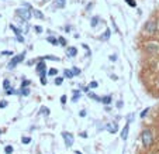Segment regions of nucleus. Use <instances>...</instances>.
<instances>
[{
	"label": "nucleus",
	"mask_w": 159,
	"mask_h": 154,
	"mask_svg": "<svg viewBox=\"0 0 159 154\" xmlns=\"http://www.w3.org/2000/svg\"><path fill=\"white\" fill-rule=\"evenodd\" d=\"M101 103H104V105H107V106H109V105L111 103V96H110V95H107V96H103L101 98Z\"/></svg>",
	"instance_id": "2eb2a0df"
},
{
	"label": "nucleus",
	"mask_w": 159,
	"mask_h": 154,
	"mask_svg": "<svg viewBox=\"0 0 159 154\" xmlns=\"http://www.w3.org/2000/svg\"><path fill=\"white\" fill-rule=\"evenodd\" d=\"M21 95L23 96H28L30 95V89L28 88H21Z\"/></svg>",
	"instance_id": "412c9836"
},
{
	"label": "nucleus",
	"mask_w": 159,
	"mask_h": 154,
	"mask_svg": "<svg viewBox=\"0 0 159 154\" xmlns=\"http://www.w3.org/2000/svg\"><path fill=\"white\" fill-rule=\"evenodd\" d=\"M34 27H35V31H37L38 34L42 33V27H41V26H34Z\"/></svg>",
	"instance_id": "72a5a7b5"
},
{
	"label": "nucleus",
	"mask_w": 159,
	"mask_h": 154,
	"mask_svg": "<svg viewBox=\"0 0 159 154\" xmlns=\"http://www.w3.org/2000/svg\"><path fill=\"white\" fill-rule=\"evenodd\" d=\"M148 112H149V107H146V109H144V110L141 112V117H142V119H144V117H145L146 114H148Z\"/></svg>",
	"instance_id": "cd10ccee"
},
{
	"label": "nucleus",
	"mask_w": 159,
	"mask_h": 154,
	"mask_svg": "<svg viewBox=\"0 0 159 154\" xmlns=\"http://www.w3.org/2000/svg\"><path fill=\"white\" fill-rule=\"evenodd\" d=\"M62 81H63V78H61V77H58V78H55V85H62Z\"/></svg>",
	"instance_id": "a878e982"
},
{
	"label": "nucleus",
	"mask_w": 159,
	"mask_h": 154,
	"mask_svg": "<svg viewBox=\"0 0 159 154\" xmlns=\"http://www.w3.org/2000/svg\"><path fill=\"white\" fill-rule=\"evenodd\" d=\"M31 11H33V16L35 17V19H40V20H42V19H44V14L41 13L40 10H37V9H33Z\"/></svg>",
	"instance_id": "f8f14e48"
},
{
	"label": "nucleus",
	"mask_w": 159,
	"mask_h": 154,
	"mask_svg": "<svg viewBox=\"0 0 159 154\" xmlns=\"http://www.w3.org/2000/svg\"><path fill=\"white\" fill-rule=\"evenodd\" d=\"M21 141H23V143H24V144H30L31 139H30V137H23V140H21Z\"/></svg>",
	"instance_id": "2f4dec72"
},
{
	"label": "nucleus",
	"mask_w": 159,
	"mask_h": 154,
	"mask_svg": "<svg viewBox=\"0 0 159 154\" xmlns=\"http://www.w3.org/2000/svg\"><path fill=\"white\" fill-rule=\"evenodd\" d=\"M10 28L14 31V33H16V35H18V34H21V31H23V28H17V27L14 26V24H10Z\"/></svg>",
	"instance_id": "6ab92c4d"
},
{
	"label": "nucleus",
	"mask_w": 159,
	"mask_h": 154,
	"mask_svg": "<svg viewBox=\"0 0 159 154\" xmlns=\"http://www.w3.org/2000/svg\"><path fill=\"white\" fill-rule=\"evenodd\" d=\"M78 54V50H76V47H68V50H66V55L68 57H75Z\"/></svg>",
	"instance_id": "1a4fd4ad"
},
{
	"label": "nucleus",
	"mask_w": 159,
	"mask_h": 154,
	"mask_svg": "<svg viewBox=\"0 0 159 154\" xmlns=\"http://www.w3.org/2000/svg\"><path fill=\"white\" fill-rule=\"evenodd\" d=\"M97 85H99V84H97L96 81H92V82L89 84V86H90V88H97Z\"/></svg>",
	"instance_id": "473e14b6"
},
{
	"label": "nucleus",
	"mask_w": 159,
	"mask_h": 154,
	"mask_svg": "<svg viewBox=\"0 0 159 154\" xmlns=\"http://www.w3.org/2000/svg\"><path fill=\"white\" fill-rule=\"evenodd\" d=\"M63 77L68 78V79H70V78H73L75 75H73L72 69H65V71H63Z\"/></svg>",
	"instance_id": "dca6fc26"
},
{
	"label": "nucleus",
	"mask_w": 159,
	"mask_h": 154,
	"mask_svg": "<svg viewBox=\"0 0 159 154\" xmlns=\"http://www.w3.org/2000/svg\"><path fill=\"white\" fill-rule=\"evenodd\" d=\"M72 72H73V75H75V77H78V75L80 74V69H79V68H76V67H73L72 68Z\"/></svg>",
	"instance_id": "393cba45"
},
{
	"label": "nucleus",
	"mask_w": 159,
	"mask_h": 154,
	"mask_svg": "<svg viewBox=\"0 0 159 154\" xmlns=\"http://www.w3.org/2000/svg\"><path fill=\"white\" fill-rule=\"evenodd\" d=\"M41 113L42 114H50V109H46V107H41Z\"/></svg>",
	"instance_id": "c85d7f7f"
},
{
	"label": "nucleus",
	"mask_w": 159,
	"mask_h": 154,
	"mask_svg": "<svg viewBox=\"0 0 159 154\" xmlns=\"http://www.w3.org/2000/svg\"><path fill=\"white\" fill-rule=\"evenodd\" d=\"M41 84L46 85V77H41Z\"/></svg>",
	"instance_id": "4c0bfd02"
},
{
	"label": "nucleus",
	"mask_w": 159,
	"mask_h": 154,
	"mask_svg": "<svg viewBox=\"0 0 159 154\" xmlns=\"http://www.w3.org/2000/svg\"><path fill=\"white\" fill-rule=\"evenodd\" d=\"M30 84H31V82L28 79H24L23 82H21V88H28V86H30Z\"/></svg>",
	"instance_id": "5701e85b"
},
{
	"label": "nucleus",
	"mask_w": 159,
	"mask_h": 154,
	"mask_svg": "<svg viewBox=\"0 0 159 154\" xmlns=\"http://www.w3.org/2000/svg\"><path fill=\"white\" fill-rule=\"evenodd\" d=\"M80 96H82V92H80V90H73V98H72V101H73V102H76Z\"/></svg>",
	"instance_id": "f3484780"
},
{
	"label": "nucleus",
	"mask_w": 159,
	"mask_h": 154,
	"mask_svg": "<svg viewBox=\"0 0 159 154\" xmlns=\"http://www.w3.org/2000/svg\"><path fill=\"white\" fill-rule=\"evenodd\" d=\"M106 129H107V131H109V133H111V134H114V133H117V131H118V126H117V123H109L106 126Z\"/></svg>",
	"instance_id": "423d86ee"
},
{
	"label": "nucleus",
	"mask_w": 159,
	"mask_h": 154,
	"mask_svg": "<svg viewBox=\"0 0 159 154\" xmlns=\"http://www.w3.org/2000/svg\"><path fill=\"white\" fill-rule=\"evenodd\" d=\"M87 96L92 98V99H94V101H97V102H101V98H99L96 94H93V92H89V94H87Z\"/></svg>",
	"instance_id": "a211bd4d"
},
{
	"label": "nucleus",
	"mask_w": 159,
	"mask_h": 154,
	"mask_svg": "<svg viewBox=\"0 0 159 154\" xmlns=\"http://www.w3.org/2000/svg\"><path fill=\"white\" fill-rule=\"evenodd\" d=\"M109 38H110V30H106V33L103 34V35H100V40L106 41V40H109Z\"/></svg>",
	"instance_id": "aec40b11"
},
{
	"label": "nucleus",
	"mask_w": 159,
	"mask_h": 154,
	"mask_svg": "<svg viewBox=\"0 0 159 154\" xmlns=\"http://www.w3.org/2000/svg\"><path fill=\"white\" fill-rule=\"evenodd\" d=\"M0 133H2V130H0Z\"/></svg>",
	"instance_id": "09e8293b"
},
{
	"label": "nucleus",
	"mask_w": 159,
	"mask_h": 154,
	"mask_svg": "<svg viewBox=\"0 0 159 154\" xmlns=\"http://www.w3.org/2000/svg\"><path fill=\"white\" fill-rule=\"evenodd\" d=\"M65 102H66V96H65V95H63V96L61 98V103H65Z\"/></svg>",
	"instance_id": "ea45409f"
},
{
	"label": "nucleus",
	"mask_w": 159,
	"mask_h": 154,
	"mask_svg": "<svg viewBox=\"0 0 159 154\" xmlns=\"http://www.w3.org/2000/svg\"><path fill=\"white\" fill-rule=\"evenodd\" d=\"M121 106H123V101H118L117 102V107H121Z\"/></svg>",
	"instance_id": "37998d69"
},
{
	"label": "nucleus",
	"mask_w": 159,
	"mask_h": 154,
	"mask_svg": "<svg viewBox=\"0 0 159 154\" xmlns=\"http://www.w3.org/2000/svg\"><path fill=\"white\" fill-rule=\"evenodd\" d=\"M4 151H6V154H11L13 153V147H11V146H6Z\"/></svg>",
	"instance_id": "bb28decb"
},
{
	"label": "nucleus",
	"mask_w": 159,
	"mask_h": 154,
	"mask_svg": "<svg viewBox=\"0 0 159 154\" xmlns=\"http://www.w3.org/2000/svg\"><path fill=\"white\" fill-rule=\"evenodd\" d=\"M3 88H4V89H10V88H11V84H10V81H9V79H6V81H4V82H3Z\"/></svg>",
	"instance_id": "4be33fe9"
},
{
	"label": "nucleus",
	"mask_w": 159,
	"mask_h": 154,
	"mask_svg": "<svg viewBox=\"0 0 159 154\" xmlns=\"http://www.w3.org/2000/svg\"><path fill=\"white\" fill-rule=\"evenodd\" d=\"M116 60H117L116 55H110V61H116Z\"/></svg>",
	"instance_id": "79ce46f5"
},
{
	"label": "nucleus",
	"mask_w": 159,
	"mask_h": 154,
	"mask_svg": "<svg viewBox=\"0 0 159 154\" xmlns=\"http://www.w3.org/2000/svg\"><path fill=\"white\" fill-rule=\"evenodd\" d=\"M92 7H93V3H89V6H87V10H90Z\"/></svg>",
	"instance_id": "49530a36"
},
{
	"label": "nucleus",
	"mask_w": 159,
	"mask_h": 154,
	"mask_svg": "<svg viewBox=\"0 0 159 154\" xmlns=\"http://www.w3.org/2000/svg\"><path fill=\"white\" fill-rule=\"evenodd\" d=\"M128 130H129V123H127L125 127L121 130V139H123V140H127V137H128Z\"/></svg>",
	"instance_id": "9d476101"
},
{
	"label": "nucleus",
	"mask_w": 159,
	"mask_h": 154,
	"mask_svg": "<svg viewBox=\"0 0 159 154\" xmlns=\"http://www.w3.org/2000/svg\"><path fill=\"white\" fill-rule=\"evenodd\" d=\"M6 106H7V102H6V101H2V102H0V109H4Z\"/></svg>",
	"instance_id": "c9c22d12"
},
{
	"label": "nucleus",
	"mask_w": 159,
	"mask_h": 154,
	"mask_svg": "<svg viewBox=\"0 0 159 154\" xmlns=\"http://www.w3.org/2000/svg\"><path fill=\"white\" fill-rule=\"evenodd\" d=\"M146 50H148L149 52H158V51H159V44L148 43V44H146Z\"/></svg>",
	"instance_id": "0eeeda50"
},
{
	"label": "nucleus",
	"mask_w": 159,
	"mask_h": 154,
	"mask_svg": "<svg viewBox=\"0 0 159 154\" xmlns=\"http://www.w3.org/2000/svg\"><path fill=\"white\" fill-rule=\"evenodd\" d=\"M133 117H134V114H133V113H131V114H128V117H127V119H128V123H129V122H131V120H133Z\"/></svg>",
	"instance_id": "a19ab883"
},
{
	"label": "nucleus",
	"mask_w": 159,
	"mask_h": 154,
	"mask_svg": "<svg viewBox=\"0 0 159 154\" xmlns=\"http://www.w3.org/2000/svg\"><path fill=\"white\" fill-rule=\"evenodd\" d=\"M35 71L38 72V74H41L42 71H46V65H45V61H40L38 64H37L35 67Z\"/></svg>",
	"instance_id": "6e6552de"
},
{
	"label": "nucleus",
	"mask_w": 159,
	"mask_h": 154,
	"mask_svg": "<svg viewBox=\"0 0 159 154\" xmlns=\"http://www.w3.org/2000/svg\"><path fill=\"white\" fill-rule=\"evenodd\" d=\"M156 30H158V24H156L153 20L146 21V23H145V31L148 34H153Z\"/></svg>",
	"instance_id": "20e7f679"
},
{
	"label": "nucleus",
	"mask_w": 159,
	"mask_h": 154,
	"mask_svg": "<svg viewBox=\"0 0 159 154\" xmlns=\"http://www.w3.org/2000/svg\"><path fill=\"white\" fill-rule=\"evenodd\" d=\"M24 57H26V52H23V54H20V55H16V57H13V58H11V61L9 62V65H7V67L10 68V69H13V68L16 67L17 64H20L21 61L24 60Z\"/></svg>",
	"instance_id": "7ed1b4c3"
},
{
	"label": "nucleus",
	"mask_w": 159,
	"mask_h": 154,
	"mask_svg": "<svg viewBox=\"0 0 159 154\" xmlns=\"http://www.w3.org/2000/svg\"><path fill=\"white\" fill-rule=\"evenodd\" d=\"M127 4H128L129 7H137V2L135 0H125Z\"/></svg>",
	"instance_id": "b1692460"
},
{
	"label": "nucleus",
	"mask_w": 159,
	"mask_h": 154,
	"mask_svg": "<svg viewBox=\"0 0 159 154\" xmlns=\"http://www.w3.org/2000/svg\"><path fill=\"white\" fill-rule=\"evenodd\" d=\"M65 31H66V33H69V31H70V27L66 26V27H65Z\"/></svg>",
	"instance_id": "a18cd8bd"
},
{
	"label": "nucleus",
	"mask_w": 159,
	"mask_h": 154,
	"mask_svg": "<svg viewBox=\"0 0 159 154\" xmlns=\"http://www.w3.org/2000/svg\"><path fill=\"white\" fill-rule=\"evenodd\" d=\"M58 38H59V44H61V45H66V40H65V38H63V37H58Z\"/></svg>",
	"instance_id": "7c9ffc66"
},
{
	"label": "nucleus",
	"mask_w": 159,
	"mask_h": 154,
	"mask_svg": "<svg viewBox=\"0 0 159 154\" xmlns=\"http://www.w3.org/2000/svg\"><path fill=\"white\" fill-rule=\"evenodd\" d=\"M17 41H18V43H24V38H23V35H21V34H18V35H17Z\"/></svg>",
	"instance_id": "e433bc0d"
},
{
	"label": "nucleus",
	"mask_w": 159,
	"mask_h": 154,
	"mask_svg": "<svg viewBox=\"0 0 159 154\" xmlns=\"http://www.w3.org/2000/svg\"><path fill=\"white\" fill-rule=\"evenodd\" d=\"M48 74H50V75H52V77H55V75L58 74V71L55 69V68H52V69H50V72H48Z\"/></svg>",
	"instance_id": "c756f323"
},
{
	"label": "nucleus",
	"mask_w": 159,
	"mask_h": 154,
	"mask_svg": "<svg viewBox=\"0 0 159 154\" xmlns=\"http://www.w3.org/2000/svg\"><path fill=\"white\" fill-rule=\"evenodd\" d=\"M99 23H100V19H99V17H97V16H93L92 20H90V26H92L93 28H96Z\"/></svg>",
	"instance_id": "9b49d317"
},
{
	"label": "nucleus",
	"mask_w": 159,
	"mask_h": 154,
	"mask_svg": "<svg viewBox=\"0 0 159 154\" xmlns=\"http://www.w3.org/2000/svg\"><path fill=\"white\" fill-rule=\"evenodd\" d=\"M141 139H142V144H144V146H145V147H149V146L153 143L152 131L149 130V129H145V130L142 131V136H141Z\"/></svg>",
	"instance_id": "f257e3e1"
},
{
	"label": "nucleus",
	"mask_w": 159,
	"mask_h": 154,
	"mask_svg": "<svg viewBox=\"0 0 159 154\" xmlns=\"http://www.w3.org/2000/svg\"><path fill=\"white\" fill-rule=\"evenodd\" d=\"M48 43H51L52 45H59V38H55V37H48L46 38Z\"/></svg>",
	"instance_id": "4468645a"
},
{
	"label": "nucleus",
	"mask_w": 159,
	"mask_h": 154,
	"mask_svg": "<svg viewBox=\"0 0 159 154\" xmlns=\"http://www.w3.org/2000/svg\"><path fill=\"white\" fill-rule=\"evenodd\" d=\"M6 92H7V95H14V94H16V90H14L13 88H10V89H7Z\"/></svg>",
	"instance_id": "f704fd0d"
},
{
	"label": "nucleus",
	"mask_w": 159,
	"mask_h": 154,
	"mask_svg": "<svg viewBox=\"0 0 159 154\" xmlns=\"http://www.w3.org/2000/svg\"><path fill=\"white\" fill-rule=\"evenodd\" d=\"M54 3H55V7H58V9H63L65 4H66V0H55Z\"/></svg>",
	"instance_id": "ddd939ff"
},
{
	"label": "nucleus",
	"mask_w": 159,
	"mask_h": 154,
	"mask_svg": "<svg viewBox=\"0 0 159 154\" xmlns=\"http://www.w3.org/2000/svg\"><path fill=\"white\" fill-rule=\"evenodd\" d=\"M16 14L20 19H23V20H26V21H28L31 19V16H33V11L30 10V9H27V7H21V9H17L16 10Z\"/></svg>",
	"instance_id": "f03ea898"
},
{
	"label": "nucleus",
	"mask_w": 159,
	"mask_h": 154,
	"mask_svg": "<svg viewBox=\"0 0 159 154\" xmlns=\"http://www.w3.org/2000/svg\"><path fill=\"white\" fill-rule=\"evenodd\" d=\"M62 137L65 139V144H66V147H72V146H73V136H72V133L63 131Z\"/></svg>",
	"instance_id": "39448f33"
},
{
	"label": "nucleus",
	"mask_w": 159,
	"mask_h": 154,
	"mask_svg": "<svg viewBox=\"0 0 159 154\" xmlns=\"http://www.w3.org/2000/svg\"><path fill=\"white\" fill-rule=\"evenodd\" d=\"M75 153H76V154H82V153H80V151H75Z\"/></svg>",
	"instance_id": "de8ad7c7"
},
{
	"label": "nucleus",
	"mask_w": 159,
	"mask_h": 154,
	"mask_svg": "<svg viewBox=\"0 0 159 154\" xmlns=\"http://www.w3.org/2000/svg\"><path fill=\"white\" fill-rule=\"evenodd\" d=\"M80 116H86V110H82V112H80Z\"/></svg>",
	"instance_id": "c03bdc74"
},
{
	"label": "nucleus",
	"mask_w": 159,
	"mask_h": 154,
	"mask_svg": "<svg viewBox=\"0 0 159 154\" xmlns=\"http://www.w3.org/2000/svg\"><path fill=\"white\" fill-rule=\"evenodd\" d=\"M3 55H13V52H11V51H3Z\"/></svg>",
	"instance_id": "58836bf2"
}]
</instances>
